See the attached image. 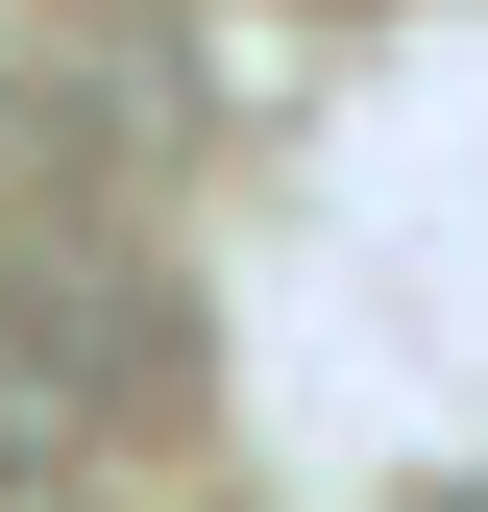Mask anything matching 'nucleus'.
Here are the masks:
<instances>
[{
	"instance_id": "nucleus-1",
	"label": "nucleus",
	"mask_w": 488,
	"mask_h": 512,
	"mask_svg": "<svg viewBox=\"0 0 488 512\" xmlns=\"http://www.w3.org/2000/svg\"><path fill=\"white\" fill-rule=\"evenodd\" d=\"M0 512H98V488H74V464H0Z\"/></svg>"
}]
</instances>
